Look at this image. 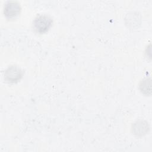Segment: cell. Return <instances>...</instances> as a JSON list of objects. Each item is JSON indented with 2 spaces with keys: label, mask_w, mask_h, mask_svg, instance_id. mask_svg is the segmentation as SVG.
I'll list each match as a JSON object with an SVG mask.
<instances>
[{
  "label": "cell",
  "mask_w": 152,
  "mask_h": 152,
  "mask_svg": "<svg viewBox=\"0 0 152 152\" xmlns=\"http://www.w3.org/2000/svg\"><path fill=\"white\" fill-rule=\"evenodd\" d=\"M52 18L45 14L40 15L34 20L33 26L34 30L39 33H44L46 32L52 24Z\"/></svg>",
  "instance_id": "obj_1"
},
{
  "label": "cell",
  "mask_w": 152,
  "mask_h": 152,
  "mask_svg": "<svg viewBox=\"0 0 152 152\" xmlns=\"http://www.w3.org/2000/svg\"><path fill=\"white\" fill-rule=\"evenodd\" d=\"M23 72L21 69L15 65L9 66L5 71V80L9 83H15L22 77Z\"/></svg>",
  "instance_id": "obj_2"
},
{
  "label": "cell",
  "mask_w": 152,
  "mask_h": 152,
  "mask_svg": "<svg viewBox=\"0 0 152 152\" xmlns=\"http://www.w3.org/2000/svg\"><path fill=\"white\" fill-rule=\"evenodd\" d=\"M21 11L20 4L17 1H11L7 2L4 8V13L8 18H12L18 15Z\"/></svg>",
  "instance_id": "obj_3"
},
{
  "label": "cell",
  "mask_w": 152,
  "mask_h": 152,
  "mask_svg": "<svg viewBox=\"0 0 152 152\" xmlns=\"http://www.w3.org/2000/svg\"><path fill=\"white\" fill-rule=\"evenodd\" d=\"M148 124L144 121H137L132 125V131L137 135H142L148 131Z\"/></svg>",
  "instance_id": "obj_4"
},
{
  "label": "cell",
  "mask_w": 152,
  "mask_h": 152,
  "mask_svg": "<svg viewBox=\"0 0 152 152\" xmlns=\"http://www.w3.org/2000/svg\"><path fill=\"white\" fill-rule=\"evenodd\" d=\"M140 88L141 91L147 94L148 91L150 93L151 91V81L150 79H145L142 81L140 84Z\"/></svg>",
  "instance_id": "obj_5"
}]
</instances>
